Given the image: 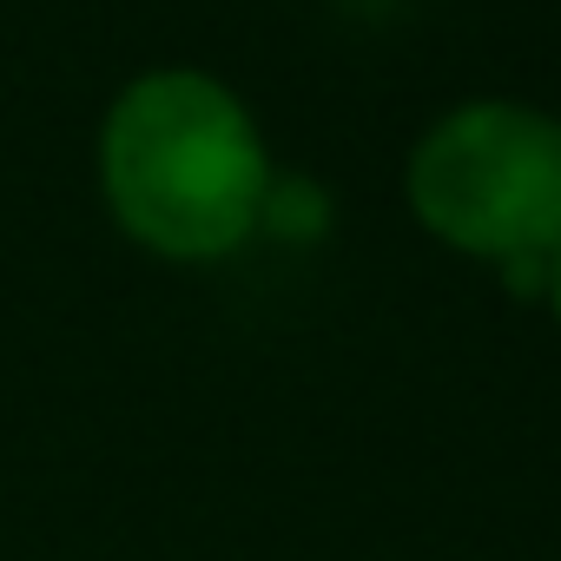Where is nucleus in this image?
Instances as JSON below:
<instances>
[{
  "label": "nucleus",
  "mask_w": 561,
  "mask_h": 561,
  "mask_svg": "<svg viewBox=\"0 0 561 561\" xmlns=\"http://www.w3.org/2000/svg\"><path fill=\"white\" fill-rule=\"evenodd\" d=\"M502 277H508V291H548V251H535V257H502Z\"/></svg>",
  "instance_id": "nucleus-4"
},
{
  "label": "nucleus",
  "mask_w": 561,
  "mask_h": 561,
  "mask_svg": "<svg viewBox=\"0 0 561 561\" xmlns=\"http://www.w3.org/2000/svg\"><path fill=\"white\" fill-rule=\"evenodd\" d=\"M548 305H554V318H561V244L548 251Z\"/></svg>",
  "instance_id": "nucleus-5"
},
{
  "label": "nucleus",
  "mask_w": 561,
  "mask_h": 561,
  "mask_svg": "<svg viewBox=\"0 0 561 561\" xmlns=\"http://www.w3.org/2000/svg\"><path fill=\"white\" fill-rule=\"evenodd\" d=\"M324 218H331V205H324V192H318L311 179H285V185L271 179L264 211H257V225L285 231V238H318V231H324Z\"/></svg>",
  "instance_id": "nucleus-3"
},
{
  "label": "nucleus",
  "mask_w": 561,
  "mask_h": 561,
  "mask_svg": "<svg viewBox=\"0 0 561 561\" xmlns=\"http://www.w3.org/2000/svg\"><path fill=\"white\" fill-rule=\"evenodd\" d=\"M410 211L469 257L561 244V126L515 100L456 106L410 152Z\"/></svg>",
  "instance_id": "nucleus-2"
},
{
  "label": "nucleus",
  "mask_w": 561,
  "mask_h": 561,
  "mask_svg": "<svg viewBox=\"0 0 561 561\" xmlns=\"http://www.w3.org/2000/svg\"><path fill=\"white\" fill-rule=\"evenodd\" d=\"M113 218L159 257H225L257 231L271 165L231 87L192 67L146 73L119 93L100 139Z\"/></svg>",
  "instance_id": "nucleus-1"
}]
</instances>
